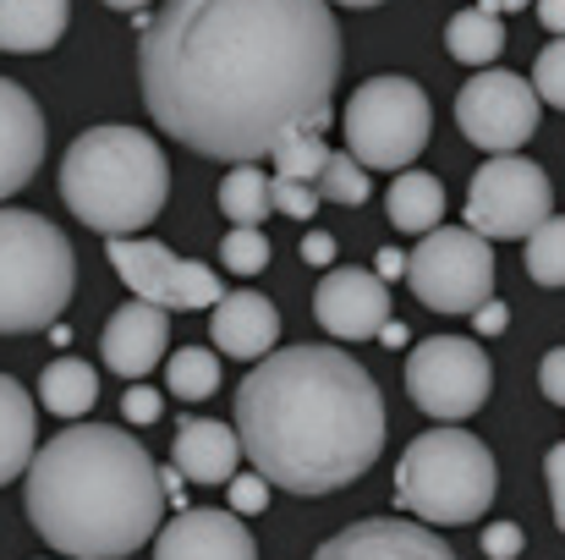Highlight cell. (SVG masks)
I'll return each instance as SVG.
<instances>
[{"label":"cell","instance_id":"obj_12","mask_svg":"<svg viewBox=\"0 0 565 560\" xmlns=\"http://www.w3.org/2000/svg\"><path fill=\"white\" fill-rule=\"evenodd\" d=\"M105 253L116 264V275L132 286V297L160 303L171 314H203L220 303L225 281H214L209 264L198 258H177L171 247L149 242V236H105Z\"/></svg>","mask_w":565,"mask_h":560},{"label":"cell","instance_id":"obj_30","mask_svg":"<svg viewBox=\"0 0 565 560\" xmlns=\"http://www.w3.org/2000/svg\"><path fill=\"white\" fill-rule=\"evenodd\" d=\"M220 264L231 270V275H258L264 264H269V236H264V225H231L225 236H220Z\"/></svg>","mask_w":565,"mask_h":560},{"label":"cell","instance_id":"obj_40","mask_svg":"<svg viewBox=\"0 0 565 560\" xmlns=\"http://www.w3.org/2000/svg\"><path fill=\"white\" fill-rule=\"evenodd\" d=\"M533 6H539V22L550 33H565V0H533Z\"/></svg>","mask_w":565,"mask_h":560},{"label":"cell","instance_id":"obj_39","mask_svg":"<svg viewBox=\"0 0 565 560\" xmlns=\"http://www.w3.org/2000/svg\"><path fill=\"white\" fill-rule=\"evenodd\" d=\"M302 264L330 270V264H335V236H330V231H308V236H302Z\"/></svg>","mask_w":565,"mask_h":560},{"label":"cell","instance_id":"obj_37","mask_svg":"<svg viewBox=\"0 0 565 560\" xmlns=\"http://www.w3.org/2000/svg\"><path fill=\"white\" fill-rule=\"evenodd\" d=\"M539 390H544L555 406H565V347H555V352L539 363Z\"/></svg>","mask_w":565,"mask_h":560},{"label":"cell","instance_id":"obj_14","mask_svg":"<svg viewBox=\"0 0 565 560\" xmlns=\"http://www.w3.org/2000/svg\"><path fill=\"white\" fill-rule=\"evenodd\" d=\"M166 341H171V308L132 297V303H121L110 314V325L99 336V358H105V369H116L121 379H143L149 369H160Z\"/></svg>","mask_w":565,"mask_h":560},{"label":"cell","instance_id":"obj_5","mask_svg":"<svg viewBox=\"0 0 565 560\" xmlns=\"http://www.w3.org/2000/svg\"><path fill=\"white\" fill-rule=\"evenodd\" d=\"M494 489H500L494 451L456 423L417 434L395 462V506L428 528L478 522L494 506Z\"/></svg>","mask_w":565,"mask_h":560},{"label":"cell","instance_id":"obj_21","mask_svg":"<svg viewBox=\"0 0 565 560\" xmlns=\"http://www.w3.org/2000/svg\"><path fill=\"white\" fill-rule=\"evenodd\" d=\"M33 451H39V412H33V395H28L11 373H0V484L22 478L28 462H33Z\"/></svg>","mask_w":565,"mask_h":560},{"label":"cell","instance_id":"obj_32","mask_svg":"<svg viewBox=\"0 0 565 560\" xmlns=\"http://www.w3.org/2000/svg\"><path fill=\"white\" fill-rule=\"evenodd\" d=\"M319 187L302 182V177H269V209L286 214V220H313L319 214Z\"/></svg>","mask_w":565,"mask_h":560},{"label":"cell","instance_id":"obj_3","mask_svg":"<svg viewBox=\"0 0 565 560\" xmlns=\"http://www.w3.org/2000/svg\"><path fill=\"white\" fill-rule=\"evenodd\" d=\"M28 522L72 560H121L154 545L166 484L154 456L116 423L61 429L28 462Z\"/></svg>","mask_w":565,"mask_h":560},{"label":"cell","instance_id":"obj_45","mask_svg":"<svg viewBox=\"0 0 565 560\" xmlns=\"http://www.w3.org/2000/svg\"><path fill=\"white\" fill-rule=\"evenodd\" d=\"M335 6H358L363 11V6H379V0H335Z\"/></svg>","mask_w":565,"mask_h":560},{"label":"cell","instance_id":"obj_41","mask_svg":"<svg viewBox=\"0 0 565 560\" xmlns=\"http://www.w3.org/2000/svg\"><path fill=\"white\" fill-rule=\"evenodd\" d=\"M379 275H384V281H395V275H406V253H395V247H384V253H379V264H374Z\"/></svg>","mask_w":565,"mask_h":560},{"label":"cell","instance_id":"obj_9","mask_svg":"<svg viewBox=\"0 0 565 560\" xmlns=\"http://www.w3.org/2000/svg\"><path fill=\"white\" fill-rule=\"evenodd\" d=\"M489 390H494V363L467 336H428L406 358V395H412V406L439 418V423L472 418L489 401Z\"/></svg>","mask_w":565,"mask_h":560},{"label":"cell","instance_id":"obj_13","mask_svg":"<svg viewBox=\"0 0 565 560\" xmlns=\"http://www.w3.org/2000/svg\"><path fill=\"white\" fill-rule=\"evenodd\" d=\"M313 314L335 341H374L379 325L390 319V286L379 270H330L313 292Z\"/></svg>","mask_w":565,"mask_h":560},{"label":"cell","instance_id":"obj_7","mask_svg":"<svg viewBox=\"0 0 565 560\" xmlns=\"http://www.w3.org/2000/svg\"><path fill=\"white\" fill-rule=\"evenodd\" d=\"M347 155L369 171H406L423 149H428V94L412 77H369L352 99H347Z\"/></svg>","mask_w":565,"mask_h":560},{"label":"cell","instance_id":"obj_24","mask_svg":"<svg viewBox=\"0 0 565 560\" xmlns=\"http://www.w3.org/2000/svg\"><path fill=\"white\" fill-rule=\"evenodd\" d=\"M445 50H450V61H461V66H489V61H500V50H505V22L494 17V11H456L450 22H445Z\"/></svg>","mask_w":565,"mask_h":560},{"label":"cell","instance_id":"obj_44","mask_svg":"<svg viewBox=\"0 0 565 560\" xmlns=\"http://www.w3.org/2000/svg\"><path fill=\"white\" fill-rule=\"evenodd\" d=\"M105 6H116V11H143L149 0H105Z\"/></svg>","mask_w":565,"mask_h":560},{"label":"cell","instance_id":"obj_36","mask_svg":"<svg viewBox=\"0 0 565 560\" xmlns=\"http://www.w3.org/2000/svg\"><path fill=\"white\" fill-rule=\"evenodd\" d=\"M544 478H550V506H555V528L565 533V440L550 445L544 456Z\"/></svg>","mask_w":565,"mask_h":560},{"label":"cell","instance_id":"obj_1","mask_svg":"<svg viewBox=\"0 0 565 560\" xmlns=\"http://www.w3.org/2000/svg\"><path fill=\"white\" fill-rule=\"evenodd\" d=\"M154 127L203 160H264L291 127L324 133L341 83L330 0H166L138 28Z\"/></svg>","mask_w":565,"mask_h":560},{"label":"cell","instance_id":"obj_34","mask_svg":"<svg viewBox=\"0 0 565 560\" xmlns=\"http://www.w3.org/2000/svg\"><path fill=\"white\" fill-rule=\"evenodd\" d=\"M160 406H166V395H160L154 384H138V379H132V390L121 395V412H127V423H138V429H143V423H160Z\"/></svg>","mask_w":565,"mask_h":560},{"label":"cell","instance_id":"obj_20","mask_svg":"<svg viewBox=\"0 0 565 560\" xmlns=\"http://www.w3.org/2000/svg\"><path fill=\"white\" fill-rule=\"evenodd\" d=\"M72 0H0V50L11 55H39L55 50L66 33Z\"/></svg>","mask_w":565,"mask_h":560},{"label":"cell","instance_id":"obj_29","mask_svg":"<svg viewBox=\"0 0 565 560\" xmlns=\"http://www.w3.org/2000/svg\"><path fill=\"white\" fill-rule=\"evenodd\" d=\"M313 187H319V198H330V203H347V209H358V203H369V166H358L352 155H335L330 149V160L319 166V177H313Z\"/></svg>","mask_w":565,"mask_h":560},{"label":"cell","instance_id":"obj_22","mask_svg":"<svg viewBox=\"0 0 565 560\" xmlns=\"http://www.w3.org/2000/svg\"><path fill=\"white\" fill-rule=\"evenodd\" d=\"M390 225L395 231H406V236H423V231H434L439 225V214H445V187L434 171H395V182H390Z\"/></svg>","mask_w":565,"mask_h":560},{"label":"cell","instance_id":"obj_2","mask_svg":"<svg viewBox=\"0 0 565 560\" xmlns=\"http://www.w3.org/2000/svg\"><path fill=\"white\" fill-rule=\"evenodd\" d=\"M384 395L341 347L264 352L236 384L242 456L286 495H335L384 451Z\"/></svg>","mask_w":565,"mask_h":560},{"label":"cell","instance_id":"obj_15","mask_svg":"<svg viewBox=\"0 0 565 560\" xmlns=\"http://www.w3.org/2000/svg\"><path fill=\"white\" fill-rule=\"evenodd\" d=\"M319 560H450V545L428 522H390L369 517L330 545H319Z\"/></svg>","mask_w":565,"mask_h":560},{"label":"cell","instance_id":"obj_11","mask_svg":"<svg viewBox=\"0 0 565 560\" xmlns=\"http://www.w3.org/2000/svg\"><path fill=\"white\" fill-rule=\"evenodd\" d=\"M539 116H544V99L533 94V83L516 77V72H500V66H478L456 94L461 138L472 149H489V155L522 149L539 133Z\"/></svg>","mask_w":565,"mask_h":560},{"label":"cell","instance_id":"obj_16","mask_svg":"<svg viewBox=\"0 0 565 560\" xmlns=\"http://www.w3.org/2000/svg\"><path fill=\"white\" fill-rule=\"evenodd\" d=\"M39 166H44V116L22 83L0 77V198L22 192Z\"/></svg>","mask_w":565,"mask_h":560},{"label":"cell","instance_id":"obj_10","mask_svg":"<svg viewBox=\"0 0 565 560\" xmlns=\"http://www.w3.org/2000/svg\"><path fill=\"white\" fill-rule=\"evenodd\" d=\"M544 214H555V192L544 166H533L527 155H489L472 177L467 192V225L489 242H522Z\"/></svg>","mask_w":565,"mask_h":560},{"label":"cell","instance_id":"obj_38","mask_svg":"<svg viewBox=\"0 0 565 560\" xmlns=\"http://www.w3.org/2000/svg\"><path fill=\"white\" fill-rule=\"evenodd\" d=\"M472 325H478V336H505V325H511V308H505L500 297H483V303L472 308Z\"/></svg>","mask_w":565,"mask_h":560},{"label":"cell","instance_id":"obj_26","mask_svg":"<svg viewBox=\"0 0 565 560\" xmlns=\"http://www.w3.org/2000/svg\"><path fill=\"white\" fill-rule=\"evenodd\" d=\"M166 384L177 401H209L220 390V358L209 347H182V352H171Z\"/></svg>","mask_w":565,"mask_h":560},{"label":"cell","instance_id":"obj_33","mask_svg":"<svg viewBox=\"0 0 565 560\" xmlns=\"http://www.w3.org/2000/svg\"><path fill=\"white\" fill-rule=\"evenodd\" d=\"M225 489H231V511H236V517H258V511L269 506V489H275V484H269L258 467H253V473L236 467V473L225 478Z\"/></svg>","mask_w":565,"mask_h":560},{"label":"cell","instance_id":"obj_18","mask_svg":"<svg viewBox=\"0 0 565 560\" xmlns=\"http://www.w3.org/2000/svg\"><path fill=\"white\" fill-rule=\"evenodd\" d=\"M209 330H214V347H220L225 358L258 363V358L275 352V341H280V314H275V303L258 297V292H220Z\"/></svg>","mask_w":565,"mask_h":560},{"label":"cell","instance_id":"obj_31","mask_svg":"<svg viewBox=\"0 0 565 560\" xmlns=\"http://www.w3.org/2000/svg\"><path fill=\"white\" fill-rule=\"evenodd\" d=\"M533 94H539L544 105L565 110V33H555V39L539 50V61H533Z\"/></svg>","mask_w":565,"mask_h":560},{"label":"cell","instance_id":"obj_4","mask_svg":"<svg viewBox=\"0 0 565 560\" xmlns=\"http://www.w3.org/2000/svg\"><path fill=\"white\" fill-rule=\"evenodd\" d=\"M171 192L166 149L138 127H88L61 160L66 209L99 236H132L160 220Z\"/></svg>","mask_w":565,"mask_h":560},{"label":"cell","instance_id":"obj_28","mask_svg":"<svg viewBox=\"0 0 565 560\" xmlns=\"http://www.w3.org/2000/svg\"><path fill=\"white\" fill-rule=\"evenodd\" d=\"M269 160H275V177H302V182H313L319 166L330 160V149H324V138H319L313 127H291V133L269 149Z\"/></svg>","mask_w":565,"mask_h":560},{"label":"cell","instance_id":"obj_6","mask_svg":"<svg viewBox=\"0 0 565 560\" xmlns=\"http://www.w3.org/2000/svg\"><path fill=\"white\" fill-rule=\"evenodd\" d=\"M77 286L72 242L33 209H0V336L50 330Z\"/></svg>","mask_w":565,"mask_h":560},{"label":"cell","instance_id":"obj_19","mask_svg":"<svg viewBox=\"0 0 565 560\" xmlns=\"http://www.w3.org/2000/svg\"><path fill=\"white\" fill-rule=\"evenodd\" d=\"M177 467L188 484H225L242 467V434L214 418H182L177 423Z\"/></svg>","mask_w":565,"mask_h":560},{"label":"cell","instance_id":"obj_35","mask_svg":"<svg viewBox=\"0 0 565 560\" xmlns=\"http://www.w3.org/2000/svg\"><path fill=\"white\" fill-rule=\"evenodd\" d=\"M522 545H527V533H522L516 522H489V528H483V556L511 560V556H522Z\"/></svg>","mask_w":565,"mask_h":560},{"label":"cell","instance_id":"obj_27","mask_svg":"<svg viewBox=\"0 0 565 560\" xmlns=\"http://www.w3.org/2000/svg\"><path fill=\"white\" fill-rule=\"evenodd\" d=\"M527 275L539 286H565V214H544L527 231Z\"/></svg>","mask_w":565,"mask_h":560},{"label":"cell","instance_id":"obj_25","mask_svg":"<svg viewBox=\"0 0 565 560\" xmlns=\"http://www.w3.org/2000/svg\"><path fill=\"white\" fill-rule=\"evenodd\" d=\"M220 214L231 225H264L269 214V177L258 171V160H236L220 182Z\"/></svg>","mask_w":565,"mask_h":560},{"label":"cell","instance_id":"obj_43","mask_svg":"<svg viewBox=\"0 0 565 560\" xmlns=\"http://www.w3.org/2000/svg\"><path fill=\"white\" fill-rule=\"evenodd\" d=\"M522 6H533V0H478V11H494V17H505V11H522Z\"/></svg>","mask_w":565,"mask_h":560},{"label":"cell","instance_id":"obj_17","mask_svg":"<svg viewBox=\"0 0 565 560\" xmlns=\"http://www.w3.org/2000/svg\"><path fill=\"white\" fill-rule=\"evenodd\" d=\"M160 560H253L258 545L236 511H182L166 533H154Z\"/></svg>","mask_w":565,"mask_h":560},{"label":"cell","instance_id":"obj_42","mask_svg":"<svg viewBox=\"0 0 565 560\" xmlns=\"http://www.w3.org/2000/svg\"><path fill=\"white\" fill-rule=\"evenodd\" d=\"M379 341H384V347H406V325L384 319V325H379Z\"/></svg>","mask_w":565,"mask_h":560},{"label":"cell","instance_id":"obj_23","mask_svg":"<svg viewBox=\"0 0 565 560\" xmlns=\"http://www.w3.org/2000/svg\"><path fill=\"white\" fill-rule=\"evenodd\" d=\"M39 401L55 418H83L99 401V369H88L83 358H55L39 373Z\"/></svg>","mask_w":565,"mask_h":560},{"label":"cell","instance_id":"obj_8","mask_svg":"<svg viewBox=\"0 0 565 560\" xmlns=\"http://www.w3.org/2000/svg\"><path fill=\"white\" fill-rule=\"evenodd\" d=\"M412 297L434 314H472L483 297H494V242L472 225H434L406 253Z\"/></svg>","mask_w":565,"mask_h":560}]
</instances>
